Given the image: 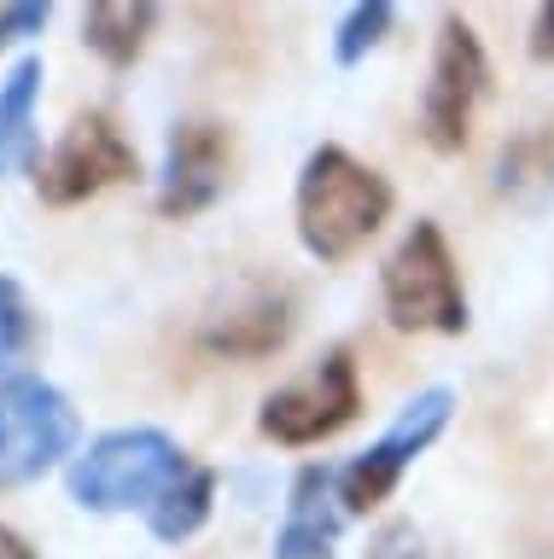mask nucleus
<instances>
[{
	"label": "nucleus",
	"mask_w": 554,
	"mask_h": 559,
	"mask_svg": "<svg viewBox=\"0 0 554 559\" xmlns=\"http://www.w3.org/2000/svg\"><path fill=\"white\" fill-rule=\"evenodd\" d=\"M386 216H391V187L368 164H356L339 146L309 152V164L298 175V234L309 245V257L321 262L356 257Z\"/></svg>",
	"instance_id": "nucleus-1"
},
{
	"label": "nucleus",
	"mask_w": 554,
	"mask_h": 559,
	"mask_svg": "<svg viewBox=\"0 0 554 559\" xmlns=\"http://www.w3.org/2000/svg\"><path fill=\"white\" fill-rule=\"evenodd\" d=\"M187 472L181 449L164 431L134 426V431H106L89 454L71 466V501L89 513H129V507H158L164 489Z\"/></svg>",
	"instance_id": "nucleus-2"
},
{
	"label": "nucleus",
	"mask_w": 554,
	"mask_h": 559,
	"mask_svg": "<svg viewBox=\"0 0 554 559\" xmlns=\"http://www.w3.org/2000/svg\"><path fill=\"white\" fill-rule=\"evenodd\" d=\"M76 408L36 373L0 379V489L36 484L76 449Z\"/></svg>",
	"instance_id": "nucleus-3"
},
{
	"label": "nucleus",
	"mask_w": 554,
	"mask_h": 559,
	"mask_svg": "<svg viewBox=\"0 0 554 559\" xmlns=\"http://www.w3.org/2000/svg\"><path fill=\"white\" fill-rule=\"evenodd\" d=\"M386 314L403 332H461L467 297L438 222H414L386 262Z\"/></svg>",
	"instance_id": "nucleus-4"
},
{
	"label": "nucleus",
	"mask_w": 554,
	"mask_h": 559,
	"mask_svg": "<svg viewBox=\"0 0 554 559\" xmlns=\"http://www.w3.org/2000/svg\"><path fill=\"white\" fill-rule=\"evenodd\" d=\"M362 408V384H356V361L333 349L321 367H309L304 379H292L286 391H274L263 402V414H257V426L263 437L286 449H304V443H321V437L344 431Z\"/></svg>",
	"instance_id": "nucleus-5"
},
{
	"label": "nucleus",
	"mask_w": 554,
	"mask_h": 559,
	"mask_svg": "<svg viewBox=\"0 0 554 559\" xmlns=\"http://www.w3.org/2000/svg\"><path fill=\"white\" fill-rule=\"evenodd\" d=\"M134 175V146L123 140V129L106 117V111H89L76 117L64 140L54 152H47V164L36 169V187L47 204H82L94 199V192H106L117 181H129Z\"/></svg>",
	"instance_id": "nucleus-6"
},
{
	"label": "nucleus",
	"mask_w": 554,
	"mask_h": 559,
	"mask_svg": "<svg viewBox=\"0 0 554 559\" xmlns=\"http://www.w3.org/2000/svg\"><path fill=\"white\" fill-rule=\"evenodd\" d=\"M449 408H456V396H449V391H421V396H414L409 408L397 414V426L379 437L362 461H351L339 472V507H344V513H368V507L386 501L397 489V478H403V466L449 426Z\"/></svg>",
	"instance_id": "nucleus-7"
},
{
	"label": "nucleus",
	"mask_w": 554,
	"mask_h": 559,
	"mask_svg": "<svg viewBox=\"0 0 554 559\" xmlns=\"http://www.w3.org/2000/svg\"><path fill=\"white\" fill-rule=\"evenodd\" d=\"M484 94V47L473 24L444 17L438 29V52H432V82H426V105H421V129L438 152H461L467 129H473V105Z\"/></svg>",
	"instance_id": "nucleus-8"
},
{
	"label": "nucleus",
	"mask_w": 554,
	"mask_h": 559,
	"mask_svg": "<svg viewBox=\"0 0 554 559\" xmlns=\"http://www.w3.org/2000/svg\"><path fill=\"white\" fill-rule=\"evenodd\" d=\"M228 175H234V134L222 122H176L169 157H164L158 210L164 216H199L204 204L222 199Z\"/></svg>",
	"instance_id": "nucleus-9"
},
{
	"label": "nucleus",
	"mask_w": 554,
	"mask_h": 559,
	"mask_svg": "<svg viewBox=\"0 0 554 559\" xmlns=\"http://www.w3.org/2000/svg\"><path fill=\"white\" fill-rule=\"evenodd\" d=\"M333 472L309 466L298 484H292V507H286V531L274 542V559H333V536L344 507H333Z\"/></svg>",
	"instance_id": "nucleus-10"
},
{
	"label": "nucleus",
	"mask_w": 554,
	"mask_h": 559,
	"mask_svg": "<svg viewBox=\"0 0 554 559\" xmlns=\"http://www.w3.org/2000/svg\"><path fill=\"white\" fill-rule=\"evenodd\" d=\"M292 332V304L286 292H257L251 304L228 309L222 321L204 326V349L211 356H228V361H257L269 349H281Z\"/></svg>",
	"instance_id": "nucleus-11"
},
{
	"label": "nucleus",
	"mask_w": 554,
	"mask_h": 559,
	"mask_svg": "<svg viewBox=\"0 0 554 559\" xmlns=\"http://www.w3.org/2000/svg\"><path fill=\"white\" fill-rule=\"evenodd\" d=\"M152 24H158V7H146V0H99V7H89V17H82V41H89L106 64H134L146 47Z\"/></svg>",
	"instance_id": "nucleus-12"
},
{
	"label": "nucleus",
	"mask_w": 554,
	"mask_h": 559,
	"mask_svg": "<svg viewBox=\"0 0 554 559\" xmlns=\"http://www.w3.org/2000/svg\"><path fill=\"white\" fill-rule=\"evenodd\" d=\"M36 94H42V59H19L7 87H0V175L24 169L36 157V129H30Z\"/></svg>",
	"instance_id": "nucleus-13"
},
{
	"label": "nucleus",
	"mask_w": 554,
	"mask_h": 559,
	"mask_svg": "<svg viewBox=\"0 0 554 559\" xmlns=\"http://www.w3.org/2000/svg\"><path fill=\"white\" fill-rule=\"evenodd\" d=\"M496 187L519 204H543L554 192V129H526L502 146V164H496Z\"/></svg>",
	"instance_id": "nucleus-14"
},
{
	"label": "nucleus",
	"mask_w": 554,
	"mask_h": 559,
	"mask_svg": "<svg viewBox=\"0 0 554 559\" xmlns=\"http://www.w3.org/2000/svg\"><path fill=\"white\" fill-rule=\"evenodd\" d=\"M211 501H216V472L187 466L181 478L164 489V501L146 513L152 536H158V542H187V536H193L204 519H211Z\"/></svg>",
	"instance_id": "nucleus-15"
},
{
	"label": "nucleus",
	"mask_w": 554,
	"mask_h": 559,
	"mask_svg": "<svg viewBox=\"0 0 554 559\" xmlns=\"http://www.w3.org/2000/svg\"><path fill=\"white\" fill-rule=\"evenodd\" d=\"M36 309H30V297L19 280L0 274V379H12V367H19L30 349H36Z\"/></svg>",
	"instance_id": "nucleus-16"
},
{
	"label": "nucleus",
	"mask_w": 554,
	"mask_h": 559,
	"mask_svg": "<svg viewBox=\"0 0 554 559\" xmlns=\"http://www.w3.org/2000/svg\"><path fill=\"white\" fill-rule=\"evenodd\" d=\"M391 29V7L386 0H362V7H351V17L339 24V41H333V59L339 64H356L368 47H379V35Z\"/></svg>",
	"instance_id": "nucleus-17"
},
{
	"label": "nucleus",
	"mask_w": 554,
	"mask_h": 559,
	"mask_svg": "<svg viewBox=\"0 0 554 559\" xmlns=\"http://www.w3.org/2000/svg\"><path fill=\"white\" fill-rule=\"evenodd\" d=\"M368 559H432V548L421 542V531H414L409 519H391L386 531L368 542Z\"/></svg>",
	"instance_id": "nucleus-18"
},
{
	"label": "nucleus",
	"mask_w": 554,
	"mask_h": 559,
	"mask_svg": "<svg viewBox=\"0 0 554 559\" xmlns=\"http://www.w3.org/2000/svg\"><path fill=\"white\" fill-rule=\"evenodd\" d=\"M47 24V7H7L0 12V47L24 41V35H36Z\"/></svg>",
	"instance_id": "nucleus-19"
},
{
	"label": "nucleus",
	"mask_w": 554,
	"mask_h": 559,
	"mask_svg": "<svg viewBox=\"0 0 554 559\" xmlns=\"http://www.w3.org/2000/svg\"><path fill=\"white\" fill-rule=\"evenodd\" d=\"M531 52L537 59H554V0L537 12V29H531Z\"/></svg>",
	"instance_id": "nucleus-20"
},
{
	"label": "nucleus",
	"mask_w": 554,
	"mask_h": 559,
	"mask_svg": "<svg viewBox=\"0 0 554 559\" xmlns=\"http://www.w3.org/2000/svg\"><path fill=\"white\" fill-rule=\"evenodd\" d=\"M0 559H36V548H30L19 531H7V524H0Z\"/></svg>",
	"instance_id": "nucleus-21"
}]
</instances>
